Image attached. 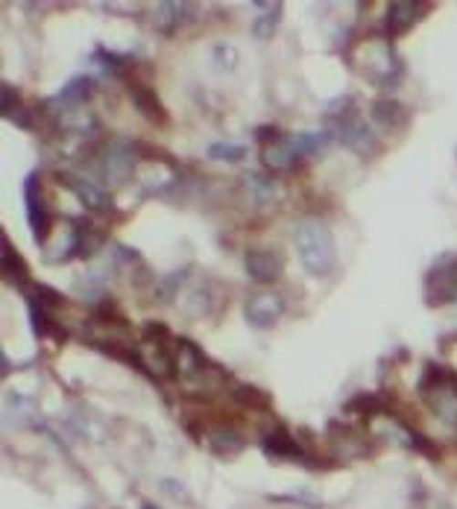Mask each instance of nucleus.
<instances>
[{"label": "nucleus", "instance_id": "14", "mask_svg": "<svg viewBox=\"0 0 457 509\" xmlns=\"http://www.w3.org/2000/svg\"><path fill=\"white\" fill-rule=\"evenodd\" d=\"M103 229H94V225L88 220H77L74 223V229H71V240H68V249H65V258H82V261H88L94 258L97 252H100L103 246Z\"/></svg>", "mask_w": 457, "mask_h": 509}, {"label": "nucleus", "instance_id": "17", "mask_svg": "<svg viewBox=\"0 0 457 509\" xmlns=\"http://www.w3.org/2000/svg\"><path fill=\"white\" fill-rule=\"evenodd\" d=\"M422 12H428L425 4H413V0H396V4L387 6V16H384V30H387V36H401V33H408L410 26L420 21Z\"/></svg>", "mask_w": 457, "mask_h": 509}, {"label": "nucleus", "instance_id": "16", "mask_svg": "<svg viewBox=\"0 0 457 509\" xmlns=\"http://www.w3.org/2000/svg\"><path fill=\"white\" fill-rule=\"evenodd\" d=\"M261 161H265L270 173H294L302 161V155L294 147V138H279L273 144L261 147Z\"/></svg>", "mask_w": 457, "mask_h": 509}, {"label": "nucleus", "instance_id": "20", "mask_svg": "<svg viewBox=\"0 0 457 509\" xmlns=\"http://www.w3.org/2000/svg\"><path fill=\"white\" fill-rule=\"evenodd\" d=\"M197 12L193 4H159L156 6V30L173 36L182 24H191V16Z\"/></svg>", "mask_w": 457, "mask_h": 509}, {"label": "nucleus", "instance_id": "24", "mask_svg": "<svg viewBox=\"0 0 457 509\" xmlns=\"http://www.w3.org/2000/svg\"><path fill=\"white\" fill-rule=\"evenodd\" d=\"M346 410H349V413H358L361 419H372V416L390 413V404H387V399L381 392H361L346 404Z\"/></svg>", "mask_w": 457, "mask_h": 509}, {"label": "nucleus", "instance_id": "29", "mask_svg": "<svg viewBox=\"0 0 457 509\" xmlns=\"http://www.w3.org/2000/svg\"><path fill=\"white\" fill-rule=\"evenodd\" d=\"M141 337H144V343H171V328L164 322H144V331H141Z\"/></svg>", "mask_w": 457, "mask_h": 509}, {"label": "nucleus", "instance_id": "33", "mask_svg": "<svg viewBox=\"0 0 457 509\" xmlns=\"http://www.w3.org/2000/svg\"><path fill=\"white\" fill-rule=\"evenodd\" d=\"M440 509H449V506H440Z\"/></svg>", "mask_w": 457, "mask_h": 509}, {"label": "nucleus", "instance_id": "21", "mask_svg": "<svg viewBox=\"0 0 457 509\" xmlns=\"http://www.w3.org/2000/svg\"><path fill=\"white\" fill-rule=\"evenodd\" d=\"M91 94H94V79L91 77H74L68 85H62L59 94L53 97V106H82L86 100H91Z\"/></svg>", "mask_w": 457, "mask_h": 509}, {"label": "nucleus", "instance_id": "3", "mask_svg": "<svg viewBox=\"0 0 457 509\" xmlns=\"http://www.w3.org/2000/svg\"><path fill=\"white\" fill-rule=\"evenodd\" d=\"M417 392L431 407V413H437L442 421L457 424V372L452 366H440L434 360H428L420 375Z\"/></svg>", "mask_w": 457, "mask_h": 509}, {"label": "nucleus", "instance_id": "19", "mask_svg": "<svg viewBox=\"0 0 457 509\" xmlns=\"http://www.w3.org/2000/svg\"><path fill=\"white\" fill-rule=\"evenodd\" d=\"M372 120H376L381 130L387 132H401L410 123V111L408 106H401L393 97H381V100L372 103Z\"/></svg>", "mask_w": 457, "mask_h": 509}, {"label": "nucleus", "instance_id": "13", "mask_svg": "<svg viewBox=\"0 0 457 509\" xmlns=\"http://www.w3.org/2000/svg\"><path fill=\"white\" fill-rule=\"evenodd\" d=\"M205 445L212 448V454L232 460L246 448V436L238 431V424L220 421V424H214V428H205Z\"/></svg>", "mask_w": 457, "mask_h": 509}, {"label": "nucleus", "instance_id": "6", "mask_svg": "<svg viewBox=\"0 0 457 509\" xmlns=\"http://www.w3.org/2000/svg\"><path fill=\"white\" fill-rule=\"evenodd\" d=\"M258 445H261V451H265L270 460L299 462V465H308V469H320V465H317V460L302 448V442L287 428H282V424H275V428L261 433V442Z\"/></svg>", "mask_w": 457, "mask_h": 509}, {"label": "nucleus", "instance_id": "11", "mask_svg": "<svg viewBox=\"0 0 457 509\" xmlns=\"http://www.w3.org/2000/svg\"><path fill=\"white\" fill-rule=\"evenodd\" d=\"M282 314H285V302L275 293H255L244 305V317L253 328H273L282 319Z\"/></svg>", "mask_w": 457, "mask_h": 509}, {"label": "nucleus", "instance_id": "25", "mask_svg": "<svg viewBox=\"0 0 457 509\" xmlns=\"http://www.w3.org/2000/svg\"><path fill=\"white\" fill-rule=\"evenodd\" d=\"M188 273H191V266H182V270H173V273H168L164 278H156V281H152V296H156L159 302L171 305L176 299L179 287L185 285V275Z\"/></svg>", "mask_w": 457, "mask_h": 509}, {"label": "nucleus", "instance_id": "26", "mask_svg": "<svg viewBox=\"0 0 457 509\" xmlns=\"http://www.w3.org/2000/svg\"><path fill=\"white\" fill-rule=\"evenodd\" d=\"M290 138H294V147H296V152L302 155V159L323 152L328 147V140H331L328 132H299V135H290Z\"/></svg>", "mask_w": 457, "mask_h": 509}, {"label": "nucleus", "instance_id": "9", "mask_svg": "<svg viewBox=\"0 0 457 509\" xmlns=\"http://www.w3.org/2000/svg\"><path fill=\"white\" fill-rule=\"evenodd\" d=\"M244 270L255 285H275L285 273V258L273 249H249L244 254Z\"/></svg>", "mask_w": 457, "mask_h": 509}, {"label": "nucleus", "instance_id": "5", "mask_svg": "<svg viewBox=\"0 0 457 509\" xmlns=\"http://www.w3.org/2000/svg\"><path fill=\"white\" fill-rule=\"evenodd\" d=\"M24 214H26V225H30V232H33V240L45 246L53 229V217L45 200V191H41L38 173H30L24 179Z\"/></svg>", "mask_w": 457, "mask_h": 509}, {"label": "nucleus", "instance_id": "32", "mask_svg": "<svg viewBox=\"0 0 457 509\" xmlns=\"http://www.w3.org/2000/svg\"><path fill=\"white\" fill-rule=\"evenodd\" d=\"M141 509H159V506H152V504H144Z\"/></svg>", "mask_w": 457, "mask_h": 509}, {"label": "nucleus", "instance_id": "28", "mask_svg": "<svg viewBox=\"0 0 457 509\" xmlns=\"http://www.w3.org/2000/svg\"><path fill=\"white\" fill-rule=\"evenodd\" d=\"M209 155H212L214 161L238 164L244 155H246V147L244 144H234V140H217V144L209 147Z\"/></svg>", "mask_w": 457, "mask_h": 509}, {"label": "nucleus", "instance_id": "1", "mask_svg": "<svg viewBox=\"0 0 457 509\" xmlns=\"http://www.w3.org/2000/svg\"><path fill=\"white\" fill-rule=\"evenodd\" d=\"M294 246L299 254L302 270L314 275V278H326L338 264V246H335V234L328 232V225L305 217L296 223L294 229Z\"/></svg>", "mask_w": 457, "mask_h": 509}, {"label": "nucleus", "instance_id": "10", "mask_svg": "<svg viewBox=\"0 0 457 509\" xmlns=\"http://www.w3.org/2000/svg\"><path fill=\"white\" fill-rule=\"evenodd\" d=\"M367 77L372 82L384 85V88H390V85L399 82L401 77V62L390 45H384V41H376V47L367 53Z\"/></svg>", "mask_w": 457, "mask_h": 509}, {"label": "nucleus", "instance_id": "22", "mask_svg": "<svg viewBox=\"0 0 457 509\" xmlns=\"http://www.w3.org/2000/svg\"><path fill=\"white\" fill-rule=\"evenodd\" d=\"M232 401L238 407L253 410V413H267L273 407V395L253 384H232Z\"/></svg>", "mask_w": 457, "mask_h": 509}, {"label": "nucleus", "instance_id": "8", "mask_svg": "<svg viewBox=\"0 0 457 509\" xmlns=\"http://www.w3.org/2000/svg\"><path fill=\"white\" fill-rule=\"evenodd\" d=\"M57 182L62 188H68L79 205H86L88 211H109V205H112V200H109V193L94 185L91 179H86L82 173H71V170H57Z\"/></svg>", "mask_w": 457, "mask_h": 509}, {"label": "nucleus", "instance_id": "30", "mask_svg": "<svg viewBox=\"0 0 457 509\" xmlns=\"http://www.w3.org/2000/svg\"><path fill=\"white\" fill-rule=\"evenodd\" d=\"M16 109H21V94L9 82H4V118H9Z\"/></svg>", "mask_w": 457, "mask_h": 509}, {"label": "nucleus", "instance_id": "27", "mask_svg": "<svg viewBox=\"0 0 457 509\" xmlns=\"http://www.w3.org/2000/svg\"><path fill=\"white\" fill-rule=\"evenodd\" d=\"M244 182H246V191L253 193V200H255V203H270L273 196H275V182L267 179V176H261V173H249V176H244Z\"/></svg>", "mask_w": 457, "mask_h": 509}, {"label": "nucleus", "instance_id": "4", "mask_svg": "<svg viewBox=\"0 0 457 509\" xmlns=\"http://www.w3.org/2000/svg\"><path fill=\"white\" fill-rule=\"evenodd\" d=\"M91 167L106 185H123L135 173V147L120 138H109L91 150Z\"/></svg>", "mask_w": 457, "mask_h": 509}, {"label": "nucleus", "instance_id": "15", "mask_svg": "<svg viewBox=\"0 0 457 509\" xmlns=\"http://www.w3.org/2000/svg\"><path fill=\"white\" fill-rule=\"evenodd\" d=\"M130 100L132 106L141 111L144 120L156 123V126H168L171 118H168V109L161 106L159 94L150 88L147 82H138V79H130Z\"/></svg>", "mask_w": 457, "mask_h": 509}, {"label": "nucleus", "instance_id": "23", "mask_svg": "<svg viewBox=\"0 0 457 509\" xmlns=\"http://www.w3.org/2000/svg\"><path fill=\"white\" fill-rule=\"evenodd\" d=\"M258 18L253 21V36L255 38H273L275 30H279V21H282V12L285 4H255Z\"/></svg>", "mask_w": 457, "mask_h": 509}, {"label": "nucleus", "instance_id": "2", "mask_svg": "<svg viewBox=\"0 0 457 509\" xmlns=\"http://www.w3.org/2000/svg\"><path fill=\"white\" fill-rule=\"evenodd\" d=\"M340 109H331L326 118V132L343 144L346 150H352L358 155H376L379 152V138L372 132V126L367 123V118L358 111L352 97H343L338 100Z\"/></svg>", "mask_w": 457, "mask_h": 509}, {"label": "nucleus", "instance_id": "31", "mask_svg": "<svg viewBox=\"0 0 457 509\" xmlns=\"http://www.w3.org/2000/svg\"><path fill=\"white\" fill-rule=\"evenodd\" d=\"M161 489L168 492L171 498H176V501H185V504L191 501V494L185 492V486L179 483V480H173V477H164V480H161Z\"/></svg>", "mask_w": 457, "mask_h": 509}, {"label": "nucleus", "instance_id": "12", "mask_svg": "<svg viewBox=\"0 0 457 509\" xmlns=\"http://www.w3.org/2000/svg\"><path fill=\"white\" fill-rule=\"evenodd\" d=\"M328 442L335 445L340 460H358L369 454L367 436L346 421H328Z\"/></svg>", "mask_w": 457, "mask_h": 509}, {"label": "nucleus", "instance_id": "7", "mask_svg": "<svg viewBox=\"0 0 457 509\" xmlns=\"http://www.w3.org/2000/svg\"><path fill=\"white\" fill-rule=\"evenodd\" d=\"M425 302L431 307L457 302V254H442L425 275Z\"/></svg>", "mask_w": 457, "mask_h": 509}, {"label": "nucleus", "instance_id": "18", "mask_svg": "<svg viewBox=\"0 0 457 509\" xmlns=\"http://www.w3.org/2000/svg\"><path fill=\"white\" fill-rule=\"evenodd\" d=\"M0 270L9 285H18L21 290L30 285V266L21 258V252L12 246L9 234H0Z\"/></svg>", "mask_w": 457, "mask_h": 509}]
</instances>
